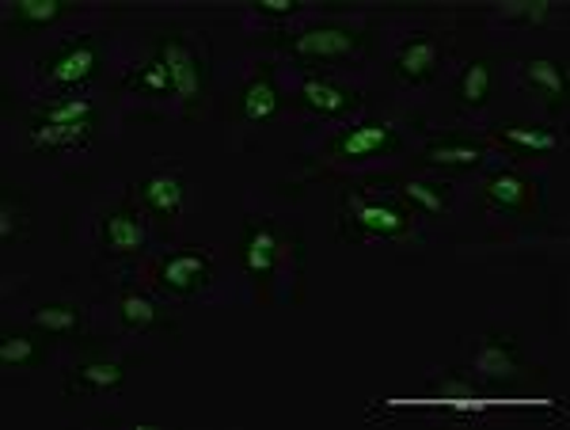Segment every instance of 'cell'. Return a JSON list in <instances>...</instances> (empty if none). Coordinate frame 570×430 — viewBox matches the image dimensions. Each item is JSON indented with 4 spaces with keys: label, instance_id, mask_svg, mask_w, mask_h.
<instances>
[{
    "label": "cell",
    "instance_id": "obj_27",
    "mask_svg": "<svg viewBox=\"0 0 570 430\" xmlns=\"http://www.w3.org/2000/svg\"><path fill=\"white\" fill-rule=\"evenodd\" d=\"M499 20L513 23V27H548L556 20V4L551 0H510V4L499 8Z\"/></svg>",
    "mask_w": 570,
    "mask_h": 430
},
{
    "label": "cell",
    "instance_id": "obj_5",
    "mask_svg": "<svg viewBox=\"0 0 570 430\" xmlns=\"http://www.w3.org/2000/svg\"><path fill=\"white\" fill-rule=\"evenodd\" d=\"M521 370H525V354H521V343L510 332H487L475 346L472 373L483 385H510V381L521 378Z\"/></svg>",
    "mask_w": 570,
    "mask_h": 430
},
{
    "label": "cell",
    "instance_id": "obj_12",
    "mask_svg": "<svg viewBox=\"0 0 570 430\" xmlns=\"http://www.w3.org/2000/svg\"><path fill=\"white\" fill-rule=\"evenodd\" d=\"M126 385V365L110 359H88L69 373L66 392L69 397H104Z\"/></svg>",
    "mask_w": 570,
    "mask_h": 430
},
{
    "label": "cell",
    "instance_id": "obj_28",
    "mask_svg": "<svg viewBox=\"0 0 570 430\" xmlns=\"http://www.w3.org/2000/svg\"><path fill=\"white\" fill-rule=\"evenodd\" d=\"M35 123H96V104L88 96H66L35 115Z\"/></svg>",
    "mask_w": 570,
    "mask_h": 430
},
{
    "label": "cell",
    "instance_id": "obj_26",
    "mask_svg": "<svg viewBox=\"0 0 570 430\" xmlns=\"http://www.w3.org/2000/svg\"><path fill=\"white\" fill-rule=\"evenodd\" d=\"M430 397L438 400H453V404H472V400H480V389H475V381L468 378L461 370H441L438 378H430Z\"/></svg>",
    "mask_w": 570,
    "mask_h": 430
},
{
    "label": "cell",
    "instance_id": "obj_2",
    "mask_svg": "<svg viewBox=\"0 0 570 430\" xmlns=\"http://www.w3.org/2000/svg\"><path fill=\"white\" fill-rule=\"evenodd\" d=\"M346 225H351L354 241H400V236L411 233V209L403 203H392V198H351L346 206Z\"/></svg>",
    "mask_w": 570,
    "mask_h": 430
},
{
    "label": "cell",
    "instance_id": "obj_23",
    "mask_svg": "<svg viewBox=\"0 0 570 430\" xmlns=\"http://www.w3.org/2000/svg\"><path fill=\"white\" fill-rule=\"evenodd\" d=\"M499 141L513 145L521 153H556L563 145V137L551 134V130H540V126H521V123H502L499 130Z\"/></svg>",
    "mask_w": 570,
    "mask_h": 430
},
{
    "label": "cell",
    "instance_id": "obj_14",
    "mask_svg": "<svg viewBox=\"0 0 570 430\" xmlns=\"http://www.w3.org/2000/svg\"><path fill=\"white\" fill-rule=\"evenodd\" d=\"M487 160V149L480 141H468V137H441V141H430L422 149V164L426 168H449V172H468L480 168Z\"/></svg>",
    "mask_w": 570,
    "mask_h": 430
},
{
    "label": "cell",
    "instance_id": "obj_3",
    "mask_svg": "<svg viewBox=\"0 0 570 430\" xmlns=\"http://www.w3.org/2000/svg\"><path fill=\"white\" fill-rule=\"evenodd\" d=\"M214 278V255L206 248H187L176 255H164L153 271V286L168 297H190Z\"/></svg>",
    "mask_w": 570,
    "mask_h": 430
},
{
    "label": "cell",
    "instance_id": "obj_20",
    "mask_svg": "<svg viewBox=\"0 0 570 430\" xmlns=\"http://www.w3.org/2000/svg\"><path fill=\"white\" fill-rule=\"evenodd\" d=\"M118 324L130 335H149V332H160L164 313L153 297L141 294V290H122V297H118Z\"/></svg>",
    "mask_w": 570,
    "mask_h": 430
},
{
    "label": "cell",
    "instance_id": "obj_22",
    "mask_svg": "<svg viewBox=\"0 0 570 430\" xmlns=\"http://www.w3.org/2000/svg\"><path fill=\"white\" fill-rule=\"evenodd\" d=\"M46 359V340L39 335H23V332H8L0 343V365L4 370H35Z\"/></svg>",
    "mask_w": 570,
    "mask_h": 430
},
{
    "label": "cell",
    "instance_id": "obj_8",
    "mask_svg": "<svg viewBox=\"0 0 570 430\" xmlns=\"http://www.w3.org/2000/svg\"><path fill=\"white\" fill-rule=\"evenodd\" d=\"M483 206L491 214L529 217L537 209V183L521 176V172H494L483 183Z\"/></svg>",
    "mask_w": 570,
    "mask_h": 430
},
{
    "label": "cell",
    "instance_id": "obj_25",
    "mask_svg": "<svg viewBox=\"0 0 570 430\" xmlns=\"http://www.w3.org/2000/svg\"><path fill=\"white\" fill-rule=\"evenodd\" d=\"M403 198H407V203H415L422 214H430V217H445L449 214V187H445V183L407 179V183H403Z\"/></svg>",
    "mask_w": 570,
    "mask_h": 430
},
{
    "label": "cell",
    "instance_id": "obj_18",
    "mask_svg": "<svg viewBox=\"0 0 570 430\" xmlns=\"http://www.w3.org/2000/svg\"><path fill=\"white\" fill-rule=\"evenodd\" d=\"M69 0H16L8 8V31H20V35H31V31H42V27L58 23L61 16H69Z\"/></svg>",
    "mask_w": 570,
    "mask_h": 430
},
{
    "label": "cell",
    "instance_id": "obj_11",
    "mask_svg": "<svg viewBox=\"0 0 570 430\" xmlns=\"http://www.w3.org/2000/svg\"><path fill=\"white\" fill-rule=\"evenodd\" d=\"M438 69H441V46L430 35L403 42L392 58V77L400 85H426V80L438 77Z\"/></svg>",
    "mask_w": 570,
    "mask_h": 430
},
{
    "label": "cell",
    "instance_id": "obj_17",
    "mask_svg": "<svg viewBox=\"0 0 570 430\" xmlns=\"http://www.w3.org/2000/svg\"><path fill=\"white\" fill-rule=\"evenodd\" d=\"M297 104L308 107L316 115H346L357 107V96L351 88L343 85H331V80H320V77H308L305 85L297 88Z\"/></svg>",
    "mask_w": 570,
    "mask_h": 430
},
{
    "label": "cell",
    "instance_id": "obj_30",
    "mask_svg": "<svg viewBox=\"0 0 570 430\" xmlns=\"http://www.w3.org/2000/svg\"><path fill=\"white\" fill-rule=\"evenodd\" d=\"M23 209H20V198L16 195H4V206H0V241L12 248L16 241L23 236Z\"/></svg>",
    "mask_w": 570,
    "mask_h": 430
},
{
    "label": "cell",
    "instance_id": "obj_9",
    "mask_svg": "<svg viewBox=\"0 0 570 430\" xmlns=\"http://www.w3.org/2000/svg\"><path fill=\"white\" fill-rule=\"evenodd\" d=\"M278 255H282V236L271 222H247L244 241H240V263L247 271V278L255 282H271L278 271Z\"/></svg>",
    "mask_w": 570,
    "mask_h": 430
},
{
    "label": "cell",
    "instance_id": "obj_6",
    "mask_svg": "<svg viewBox=\"0 0 570 430\" xmlns=\"http://www.w3.org/2000/svg\"><path fill=\"white\" fill-rule=\"evenodd\" d=\"M395 149H400V134H395V126L389 123H357L351 130H338L327 145L331 157L346 160V164L389 157Z\"/></svg>",
    "mask_w": 570,
    "mask_h": 430
},
{
    "label": "cell",
    "instance_id": "obj_13",
    "mask_svg": "<svg viewBox=\"0 0 570 430\" xmlns=\"http://www.w3.org/2000/svg\"><path fill=\"white\" fill-rule=\"evenodd\" d=\"M96 123H31L27 126V145L35 153H72L91 141Z\"/></svg>",
    "mask_w": 570,
    "mask_h": 430
},
{
    "label": "cell",
    "instance_id": "obj_10",
    "mask_svg": "<svg viewBox=\"0 0 570 430\" xmlns=\"http://www.w3.org/2000/svg\"><path fill=\"white\" fill-rule=\"evenodd\" d=\"M160 61L171 72V85H176V96L183 99L187 115L195 111L202 104V66H198V53L190 50L183 39H168L160 46Z\"/></svg>",
    "mask_w": 570,
    "mask_h": 430
},
{
    "label": "cell",
    "instance_id": "obj_21",
    "mask_svg": "<svg viewBox=\"0 0 570 430\" xmlns=\"http://www.w3.org/2000/svg\"><path fill=\"white\" fill-rule=\"evenodd\" d=\"M494 80H499V72H494V66L487 58L472 61L461 80H456V104L468 107V111H480V107H487V99H491L494 91Z\"/></svg>",
    "mask_w": 570,
    "mask_h": 430
},
{
    "label": "cell",
    "instance_id": "obj_7",
    "mask_svg": "<svg viewBox=\"0 0 570 430\" xmlns=\"http://www.w3.org/2000/svg\"><path fill=\"white\" fill-rule=\"evenodd\" d=\"M137 198L156 222L171 225L183 214V203H187V179H183L179 168H156L137 183Z\"/></svg>",
    "mask_w": 570,
    "mask_h": 430
},
{
    "label": "cell",
    "instance_id": "obj_15",
    "mask_svg": "<svg viewBox=\"0 0 570 430\" xmlns=\"http://www.w3.org/2000/svg\"><path fill=\"white\" fill-rule=\"evenodd\" d=\"M99 241L107 255H137L145 248V225L134 209H110L99 225Z\"/></svg>",
    "mask_w": 570,
    "mask_h": 430
},
{
    "label": "cell",
    "instance_id": "obj_31",
    "mask_svg": "<svg viewBox=\"0 0 570 430\" xmlns=\"http://www.w3.org/2000/svg\"><path fill=\"white\" fill-rule=\"evenodd\" d=\"M255 12L271 16V20H289V16L301 12V0H255Z\"/></svg>",
    "mask_w": 570,
    "mask_h": 430
},
{
    "label": "cell",
    "instance_id": "obj_19",
    "mask_svg": "<svg viewBox=\"0 0 570 430\" xmlns=\"http://www.w3.org/2000/svg\"><path fill=\"white\" fill-rule=\"evenodd\" d=\"M525 85L544 99L548 111H563L567 107V69L559 61L548 58L525 61Z\"/></svg>",
    "mask_w": 570,
    "mask_h": 430
},
{
    "label": "cell",
    "instance_id": "obj_16",
    "mask_svg": "<svg viewBox=\"0 0 570 430\" xmlns=\"http://www.w3.org/2000/svg\"><path fill=\"white\" fill-rule=\"evenodd\" d=\"M282 111V91L274 85L271 69L255 72V77H247V85L240 88V118L252 126L266 123V118H274Z\"/></svg>",
    "mask_w": 570,
    "mask_h": 430
},
{
    "label": "cell",
    "instance_id": "obj_4",
    "mask_svg": "<svg viewBox=\"0 0 570 430\" xmlns=\"http://www.w3.org/2000/svg\"><path fill=\"white\" fill-rule=\"evenodd\" d=\"M99 61H104V39L88 35V39L66 42L61 50H53L39 66V77L53 88H77L99 69Z\"/></svg>",
    "mask_w": 570,
    "mask_h": 430
},
{
    "label": "cell",
    "instance_id": "obj_1",
    "mask_svg": "<svg viewBox=\"0 0 570 430\" xmlns=\"http://www.w3.org/2000/svg\"><path fill=\"white\" fill-rule=\"evenodd\" d=\"M365 35L357 27H346V23H316V27H305L301 35H293L285 42V53L305 66H316V61H346L362 50Z\"/></svg>",
    "mask_w": 570,
    "mask_h": 430
},
{
    "label": "cell",
    "instance_id": "obj_29",
    "mask_svg": "<svg viewBox=\"0 0 570 430\" xmlns=\"http://www.w3.org/2000/svg\"><path fill=\"white\" fill-rule=\"evenodd\" d=\"M130 88L141 91V96H168V91H176V85H171V72L168 66L160 61V53L145 66L141 72H134L130 77Z\"/></svg>",
    "mask_w": 570,
    "mask_h": 430
},
{
    "label": "cell",
    "instance_id": "obj_24",
    "mask_svg": "<svg viewBox=\"0 0 570 430\" xmlns=\"http://www.w3.org/2000/svg\"><path fill=\"white\" fill-rule=\"evenodd\" d=\"M31 328L42 335H72L80 328V309L72 301H46L31 313Z\"/></svg>",
    "mask_w": 570,
    "mask_h": 430
}]
</instances>
